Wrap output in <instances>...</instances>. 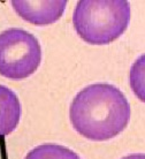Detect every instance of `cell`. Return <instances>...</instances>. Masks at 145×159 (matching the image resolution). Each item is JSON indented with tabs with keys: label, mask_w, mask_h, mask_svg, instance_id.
<instances>
[{
	"label": "cell",
	"mask_w": 145,
	"mask_h": 159,
	"mask_svg": "<svg viewBox=\"0 0 145 159\" xmlns=\"http://www.w3.org/2000/svg\"><path fill=\"white\" fill-rule=\"evenodd\" d=\"M131 108L125 93L113 84L94 83L75 96L69 119L79 135L96 142L114 139L125 130Z\"/></svg>",
	"instance_id": "cell-1"
},
{
	"label": "cell",
	"mask_w": 145,
	"mask_h": 159,
	"mask_svg": "<svg viewBox=\"0 0 145 159\" xmlns=\"http://www.w3.org/2000/svg\"><path fill=\"white\" fill-rule=\"evenodd\" d=\"M131 8L127 0H81L73 14L75 31L90 45H108L128 29Z\"/></svg>",
	"instance_id": "cell-2"
},
{
	"label": "cell",
	"mask_w": 145,
	"mask_h": 159,
	"mask_svg": "<svg viewBox=\"0 0 145 159\" xmlns=\"http://www.w3.org/2000/svg\"><path fill=\"white\" fill-rule=\"evenodd\" d=\"M42 64V46L32 34L20 28L0 32V75L9 80L27 79Z\"/></svg>",
	"instance_id": "cell-3"
},
{
	"label": "cell",
	"mask_w": 145,
	"mask_h": 159,
	"mask_svg": "<svg viewBox=\"0 0 145 159\" xmlns=\"http://www.w3.org/2000/svg\"><path fill=\"white\" fill-rule=\"evenodd\" d=\"M17 15L35 25H48L60 20L67 6L66 0H14L11 2Z\"/></svg>",
	"instance_id": "cell-4"
},
{
	"label": "cell",
	"mask_w": 145,
	"mask_h": 159,
	"mask_svg": "<svg viewBox=\"0 0 145 159\" xmlns=\"http://www.w3.org/2000/svg\"><path fill=\"white\" fill-rule=\"evenodd\" d=\"M22 105L12 89L0 84V137L12 134L19 126Z\"/></svg>",
	"instance_id": "cell-5"
},
{
	"label": "cell",
	"mask_w": 145,
	"mask_h": 159,
	"mask_svg": "<svg viewBox=\"0 0 145 159\" xmlns=\"http://www.w3.org/2000/svg\"><path fill=\"white\" fill-rule=\"evenodd\" d=\"M24 159H82L77 153L59 144L46 143L34 148Z\"/></svg>",
	"instance_id": "cell-6"
},
{
	"label": "cell",
	"mask_w": 145,
	"mask_h": 159,
	"mask_svg": "<svg viewBox=\"0 0 145 159\" xmlns=\"http://www.w3.org/2000/svg\"><path fill=\"white\" fill-rule=\"evenodd\" d=\"M129 83L135 96L145 103V53L138 57L130 68Z\"/></svg>",
	"instance_id": "cell-7"
},
{
	"label": "cell",
	"mask_w": 145,
	"mask_h": 159,
	"mask_svg": "<svg viewBox=\"0 0 145 159\" xmlns=\"http://www.w3.org/2000/svg\"><path fill=\"white\" fill-rule=\"evenodd\" d=\"M121 159H145V153H133V155L125 156Z\"/></svg>",
	"instance_id": "cell-8"
}]
</instances>
